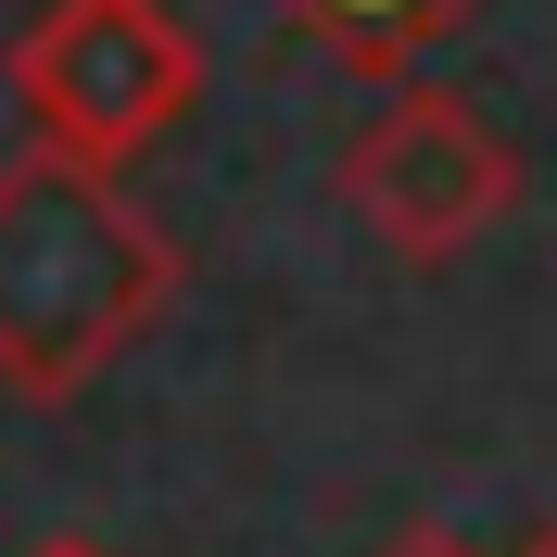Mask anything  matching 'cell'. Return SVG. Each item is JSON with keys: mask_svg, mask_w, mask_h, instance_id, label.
I'll return each mask as SVG.
<instances>
[{"mask_svg": "<svg viewBox=\"0 0 557 557\" xmlns=\"http://www.w3.org/2000/svg\"><path fill=\"white\" fill-rule=\"evenodd\" d=\"M177 305V242L127 203L114 165L26 139L0 165V393L76 406L114 355Z\"/></svg>", "mask_w": 557, "mask_h": 557, "instance_id": "1", "label": "cell"}, {"mask_svg": "<svg viewBox=\"0 0 557 557\" xmlns=\"http://www.w3.org/2000/svg\"><path fill=\"white\" fill-rule=\"evenodd\" d=\"M13 102H26V127L51 152L127 165L203 102V51H190V26L165 0H51L13 38Z\"/></svg>", "mask_w": 557, "mask_h": 557, "instance_id": "2", "label": "cell"}, {"mask_svg": "<svg viewBox=\"0 0 557 557\" xmlns=\"http://www.w3.org/2000/svg\"><path fill=\"white\" fill-rule=\"evenodd\" d=\"M343 203H355V228L393 242L406 267H456L494 215L520 203V152L494 139L482 102H456V89H393V102L343 139Z\"/></svg>", "mask_w": 557, "mask_h": 557, "instance_id": "3", "label": "cell"}, {"mask_svg": "<svg viewBox=\"0 0 557 557\" xmlns=\"http://www.w3.org/2000/svg\"><path fill=\"white\" fill-rule=\"evenodd\" d=\"M305 38H330V64L381 76V89H406V64L431 51V38H456L482 0H278Z\"/></svg>", "mask_w": 557, "mask_h": 557, "instance_id": "4", "label": "cell"}, {"mask_svg": "<svg viewBox=\"0 0 557 557\" xmlns=\"http://www.w3.org/2000/svg\"><path fill=\"white\" fill-rule=\"evenodd\" d=\"M381 557H469V545H456V532H431V520H418V532H393Z\"/></svg>", "mask_w": 557, "mask_h": 557, "instance_id": "5", "label": "cell"}, {"mask_svg": "<svg viewBox=\"0 0 557 557\" xmlns=\"http://www.w3.org/2000/svg\"><path fill=\"white\" fill-rule=\"evenodd\" d=\"M507 557H557V520H545V532H520V545H507Z\"/></svg>", "mask_w": 557, "mask_h": 557, "instance_id": "6", "label": "cell"}, {"mask_svg": "<svg viewBox=\"0 0 557 557\" xmlns=\"http://www.w3.org/2000/svg\"><path fill=\"white\" fill-rule=\"evenodd\" d=\"M38 557H102V545H76V532H64V545H38Z\"/></svg>", "mask_w": 557, "mask_h": 557, "instance_id": "7", "label": "cell"}]
</instances>
